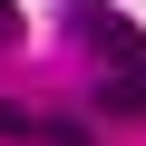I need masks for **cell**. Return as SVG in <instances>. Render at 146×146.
I'll use <instances>...</instances> for the list:
<instances>
[{
    "instance_id": "obj_1",
    "label": "cell",
    "mask_w": 146,
    "mask_h": 146,
    "mask_svg": "<svg viewBox=\"0 0 146 146\" xmlns=\"http://www.w3.org/2000/svg\"><path fill=\"white\" fill-rule=\"evenodd\" d=\"M68 39L98 49L107 68H146V29H136L127 10H107V0H68Z\"/></svg>"
},
{
    "instance_id": "obj_2",
    "label": "cell",
    "mask_w": 146,
    "mask_h": 146,
    "mask_svg": "<svg viewBox=\"0 0 146 146\" xmlns=\"http://www.w3.org/2000/svg\"><path fill=\"white\" fill-rule=\"evenodd\" d=\"M98 107L107 117H146V68H107L98 78Z\"/></svg>"
},
{
    "instance_id": "obj_3",
    "label": "cell",
    "mask_w": 146,
    "mask_h": 146,
    "mask_svg": "<svg viewBox=\"0 0 146 146\" xmlns=\"http://www.w3.org/2000/svg\"><path fill=\"white\" fill-rule=\"evenodd\" d=\"M10 39H20V0H0V49H10Z\"/></svg>"
}]
</instances>
